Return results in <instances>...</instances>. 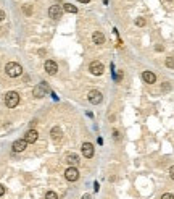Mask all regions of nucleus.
Wrapping results in <instances>:
<instances>
[{"mask_svg":"<svg viewBox=\"0 0 174 199\" xmlns=\"http://www.w3.org/2000/svg\"><path fill=\"white\" fill-rule=\"evenodd\" d=\"M5 71H6V75H8V76H11V78H16V76H19L21 73H23V67H21L19 63L10 62V63H6Z\"/></svg>","mask_w":174,"mask_h":199,"instance_id":"nucleus-1","label":"nucleus"},{"mask_svg":"<svg viewBox=\"0 0 174 199\" xmlns=\"http://www.w3.org/2000/svg\"><path fill=\"white\" fill-rule=\"evenodd\" d=\"M18 104H19V94L18 92H14V91L6 92V96H5V105L6 107L13 109V107H16Z\"/></svg>","mask_w":174,"mask_h":199,"instance_id":"nucleus-2","label":"nucleus"},{"mask_svg":"<svg viewBox=\"0 0 174 199\" xmlns=\"http://www.w3.org/2000/svg\"><path fill=\"white\" fill-rule=\"evenodd\" d=\"M47 92H48V86H47V83H39L37 86L34 88L32 94H34V97L42 99V97H45V96H47Z\"/></svg>","mask_w":174,"mask_h":199,"instance_id":"nucleus-3","label":"nucleus"},{"mask_svg":"<svg viewBox=\"0 0 174 199\" xmlns=\"http://www.w3.org/2000/svg\"><path fill=\"white\" fill-rule=\"evenodd\" d=\"M89 70H90V73H92V75L100 76V75H103L105 67H103V63H100V62H97V60H95V62H92V63H90Z\"/></svg>","mask_w":174,"mask_h":199,"instance_id":"nucleus-4","label":"nucleus"},{"mask_svg":"<svg viewBox=\"0 0 174 199\" xmlns=\"http://www.w3.org/2000/svg\"><path fill=\"white\" fill-rule=\"evenodd\" d=\"M89 102L90 104H93V105H97V104H100L102 102V99H103V96H102V92L100 91H97V89H92L90 92H89Z\"/></svg>","mask_w":174,"mask_h":199,"instance_id":"nucleus-5","label":"nucleus"},{"mask_svg":"<svg viewBox=\"0 0 174 199\" xmlns=\"http://www.w3.org/2000/svg\"><path fill=\"white\" fill-rule=\"evenodd\" d=\"M64 178L68 181H76L79 178V170L76 167H69L66 168V172H64Z\"/></svg>","mask_w":174,"mask_h":199,"instance_id":"nucleus-6","label":"nucleus"},{"mask_svg":"<svg viewBox=\"0 0 174 199\" xmlns=\"http://www.w3.org/2000/svg\"><path fill=\"white\" fill-rule=\"evenodd\" d=\"M44 68H45V71L48 75H55L56 70H58V65L53 62V60H45V63H44Z\"/></svg>","mask_w":174,"mask_h":199,"instance_id":"nucleus-7","label":"nucleus"},{"mask_svg":"<svg viewBox=\"0 0 174 199\" xmlns=\"http://www.w3.org/2000/svg\"><path fill=\"white\" fill-rule=\"evenodd\" d=\"M37 138H39V133L35 131V130H29V131L24 134V141H26L27 144L35 143V141H37Z\"/></svg>","mask_w":174,"mask_h":199,"instance_id":"nucleus-8","label":"nucleus"},{"mask_svg":"<svg viewBox=\"0 0 174 199\" xmlns=\"http://www.w3.org/2000/svg\"><path fill=\"white\" fill-rule=\"evenodd\" d=\"M48 16H50V18H53V19L61 18V6H58V5H52V6L48 8Z\"/></svg>","mask_w":174,"mask_h":199,"instance_id":"nucleus-9","label":"nucleus"},{"mask_svg":"<svg viewBox=\"0 0 174 199\" xmlns=\"http://www.w3.org/2000/svg\"><path fill=\"white\" fill-rule=\"evenodd\" d=\"M50 136H52V139L55 141V143H60L61 138H63L61 128H60V126H53V128H52V131H50Z\"/></svg>","mask_w":174,"mask_h":199,"instance_id":"nucleus-10","label":"nucleus"},{"mask_svg":"<svg viewBox=\"0 0 174 199\" xmlns=\"http://www.w3.org/2000/svg\"><path fill=\"white\" fill-rule=\"evenodd\" d=\"M13 151L14 152H23L24 151V149L27 147V143H26V141L24 139H18V141H14V143H13Z\"/></svg>","mask_w":174,"mask_h":199,"instance_id":"nucleus-11","label":"nucleus"},{"mask_svg":"<svg viewBox=\"0 0 174 199\" xmlns=\"http://www.w3.org/2000/svg\"><path fill=\"white\" fill-rule=\"evenodd\" d=\"M82 155H84V157H87V159L93 157V146L90 143H84L82 144Z\"/></svg>","mask_w":174,"mask_h":199,"instance_id":"nucleus-12","label":"nucleus"},{"mask_svg":"<svg viewBox=\"0 0 174 199\" xmlns=\"http://www.w3.org/2000/svg\"><path fill=\"white\" fill-rule=\"evenodd\" d=\"M92 41H93V44H97V45L105 44V36H103V32L95 31V32L92 34Z\"/></svg>","mask_w":174,"mask_h":199,"instance_id":"nucleus-13","label":"nucleus"},{"mask_svg":"<svg viewBox=\"0 0 174 199\" xmlns=\"http://www.w3.org/2000/svg\"><path fill=\"white\" fill-rule=\"evenodd\" d=\"M142 80L145 83H148V84H153V83H156V75L151 73V71H143L142 73Z\"/></svg>","mask_w":174,"mask_h":199,"instance_id":"nucleus-14","label":"nucleus"},{"mask_svg":"<svg viewBox=\"0 0 174 199\" xmlns=\"http://www.w3.org/2000/svg\"><path fill=\"white\" fill-rule=\"evenodd\" d=\"M64 160H66L71 167H77V163H79V157H77L76 154H71V152H69V154H66Z\"/></svg>","mask_w":174,"mask_h":199,"instance_id":"nucleus-15","label":"nucleus"},{"mask_svg":"<svg viewBox=\"0 0 174 199\" xmlns=\"http://www.w3.org/2000/svg\"><path fill=\"white\" fill-rule=\"evenodd\" d=\"M63 8H64V11H68V13H76V11H77V6L71 5V3H64Z\"/></svg>","mask_w":174,"mask_h":199,"instance_id":"nucleus-16","label":"nucleus"},{"mask_svg":"<svg viewBox=\"0 0 174 199\" xmlns=\"http://www.w3.org/2000/svg\"><path fill=\"white\" fill-rule=\"evenodd\" d=\"M164 63H166V67H168V68H174V58H172V57H168Z\"/></svg>","mask_w":174,"mask_h":199,"instance_id":"nucleus-17","label":"nucleus"},{"mask_svg":"<svg viewBox=\"0 0 174 199\" xmlns=\"http://www.w3.org/2000/svg\"><path fill=\"white\" fill-rule=\"evenodd\" d=\"M45 199H58V196H56V193H53V191H48L45 194Z\"/></svg>","mask_w":174,"mask_h":199,"instance_id":"nucleus-18","label":"nucleus"},{"mask_svg":"<svg viewBox=\"0 0 174 199\" xmlns=\"http://www.w3.org/2000/svg\"><path fill=\"white\" fill-rule=\"evenodd\" d=\"M135 24H137V26H145V19H143V18H137V19H135Z\"/></svg>","mask_w":174,"mask_h":199,"instance_id":"nucleus-19","label":"nucleus"},{"mask_svg":"<svg viewBox=\"0 0 174 199\" xmlns=\"http://www.w3.org/2000/svg\"><path fill=\"white\" fill-rule=\"evenodd\" d=\"M161 199H174V194H171V193H164V194L161 196Z\"/></svg>","mask_w":174,"mask_h":199,"instance_id":"nucleus-20","label":"nucleus"},{"mask_svg":"<svg viewBox=\"0 0 174 199\" xmlns=\"http://www.w3.org/2000/svg\"><path fill=\"white\" fill-rule=\"evenodd\" d=\"M169 176H171V180H174V165L169 168Z\"/></svg>","mask_w":174,"mask_h":199,"instance_id":"nucleus-21","label":"nucleus"},{"mask_svg":"<svg viewBox=\"0 0 174 199\" xmlns=\"http://www.w3.org/2000/svg\"><path fill=\"white\" fill-rule=\"evenodd\" d=\"M5 194V188L2 186V184H0V196H3Z\"/></svg>","mask_w":174,"mask_h":199,"instance_id":"nucleus-22","label":"nucleus"},{"mask_svg":"<svg viewBox=\"0 0 174 199\" xmlns=\"http://www.w3.org/2000/svg\"><path fill=\"white\" fill-rule=\"evenodd\" d=\"M3 19H5V13L0 10V21H3Z\"/></svg>","mask_w":174,"mask_h":199,"instance_id":"nucleus-23","label":"nucleus"},{"mask_svg":"<svg viewBox=\"0 0 174 199\" xmlns=\"http://www.w3.org/2000/svg\"><path fill=\"white\" fill-rule=\"evenodd\" d=\"M24 10H26V13H27V15H31V6H29V5L26 6V8H24Z\"/></svg>","mask_w":174,"mask_h":199,"instance_id":"nucleus-24","label":"nucleus"},{"mask_svg":"<svg viewBox=\"0 0 174 199\" xmlns=\"http://www.w3.org/2000/svg\"><path fill=\"white\" fill-rule=\"evenodd\" d=\"M77 2H81V3H89V0H77Z\"/></svg>","mask_w":174,"mask_h":199,"instance_id":"nucleus-25","label":"nucleus"},{"mask_svg":"<svg viewBox=\"0 0 174 199\" xmlns=\"http://www.w3.org/2000/svg\"><path fill=\"white\" fill-rule=\"evenodd\" d=\"M82 199H90V196H89V194H84V196H82Z\"/></svg>","mask_w":174,"mask_h":199,"instance_id":"nucleus-26","label":"nucleus"}]
</instances>
